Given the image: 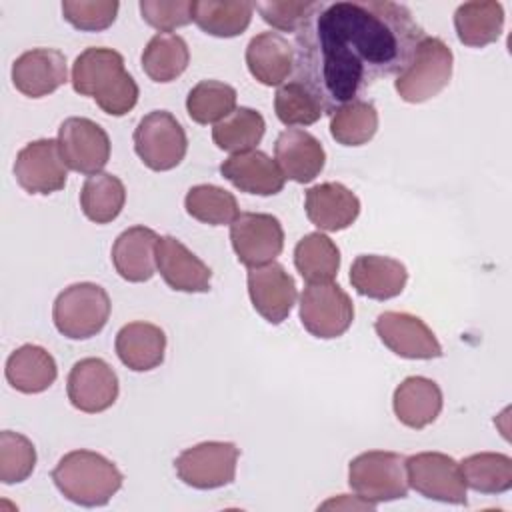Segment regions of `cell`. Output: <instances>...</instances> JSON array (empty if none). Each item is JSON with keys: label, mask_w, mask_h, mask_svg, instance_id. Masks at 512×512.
<instances>
[{"label": "cell", "mask_w": 512, "mask_h": 512, "mask_svg": "<svg viewBox=\"0 0 512 512\" xmlns=\"http://www.w3.org/2000/svg\"><path fill=\"white\" fill-rule=\"evenodd\" d=\"M424 36L404 4L314 2L296 32L294 80L332 114L380 78L400 74Z\"/></svg>", "instance_id": "obj_1"}, {"label": "cell", "mask_w": 512, "mask_h": 512, "mask_svg": "<svg viewBox=\"0 0 512 512\" xmlns=\"http://www.w3.org/2000/svg\"><path fill=\"white\" fill-rule=\"evenodd\" d=\"M72 88L96 100L110 116L128 114L140 96L136 80L124 70V58L112 48H86L72 64Z\"/></svg>", "instance_id": "obj_2"}, {"label": "cell", "mask_w": 512, "mask_h": 512, "mask_svg": "<svg viewBox=\"0 0 512 512\" xmlns=\"http://www.w3.org/2000/svg\"><path fill=\"white\" fill-rule=\"evenodd\" d=\"M56 488L70 502L80 506H104L122 488L118 466L94 450H72L52 470Z\"/></svg>", "instance_id": "obj_3"}, {"label": "cell", "mask_w": 512, "mask_h": 512, "mask_svg": "<svg viewBox=\"0 0 512 512\" xmlns=\"http://www.w3.org/2000/svg\"><path fill=\"white\" fill-rule=\"evenodd\" d=\"M454 56L448 44L436 36H424L400 74H396L394 90L404 102L420 104L438 96L452 78Z\"/></svg>", "instance_id": "obj_4"}, {"label": "cell", "mask_w": 512, "mask_h": 512, "mask_svg": "<svg viewBox=\"0 0 512 512\" xmlns=\"http://www.w3.org/2000/svg\"><path fill=\"white\" fill-rule=\"evenodd\" d=\"M110 296L94 282H76L64 288L52 306L56 330L70 340L96 336L110 318Z\"/></svg>", "instance_id": "obj_5"}, {"label": "cell", "mask_w": 512, "mask_h": 512, "mask_svg": "<svg viewBox=\"0 0 512 512\" xmlns=\"http://www.w3.org/2000/svg\"><path fill=\"white\" fill-rule=\"evenodd\" d=\"M348 484L358 498L374 506L406 498V456L388 450L362 452L348 464Z\"/></svg>", "instance_id": "obj_6"}, {"label": "cell", "mask_w": 512, "mask_h": 512, "mask_svg": "<svg viewBox=\"0 0 512 512\" xmlns=\"http://www.w3.org/2000/svg\"><path fill=\"white\" fill-rule=\"evenodd\" d=\"M134 150L150 170L166 172L184 160L188 138L174 114L152 110L140 118L134 130Z\"/></svg>", "instance_id": "obj_7"}, {"label": "cell", "mask_w": 512, "mask_h": 512, "mask_svg": "<svg viewBox=\"0 0 512 512\" xmlns=\"http://www.w3.org/2000/svg\"><path fill=\"white\" fill-rule=\"evenodd\" d=\"M354 320V304L336 282L308 284L300 294V322L316 338H338Z\"/></svg>", "instance_id": "obj_8"}, {"label": "cell", "mask_w": 512, "mask_h": 512, "mask_svg": "<svg viewBox=\"0 0 512 512\" xmlns=\"http://www.w3.org/2000/svg\"><path fill=\"white\" fill-rule=\"evenodd\" d=\"M240 450L232 442H200L186 448L174 460L178 478L192 488L212 490L226 486L236 476V462Z\"/></svg>", "instance_id": "obj_9"}, {"label": "cell", "mask_w": 512, "mask_h": 512, "mask_svg": "<svg viewBox=\"0 0 512 512\" xmlns=\"http://www.w3.org/2000/svg\"><path fill=\"white\" fill-rule=\"evenodd\" d=\"M408 486L424 498L466 504V482L460 462L442 452H418L406 458Z\"/></svg>", "instance_id": "obj_10"}, {"label": "cell", "mask_w": 512, "mask_h": 512, "mask_svg": "<svg viewBox=\"0 0 512 512\" xmlns=\"http://www.w3.org/2000/svg\"><path fill=\"white\" fill-rule=\"evenodd\" d=\"M58 146L66 166L78 174L94 176L110 160V138L90 118L70 116L58 128Z\"/></svg>", "instance_id": "obj_11"}, {"label": "cell", "mask_w": 512, "mask_h": 512, "mask_svg": "<svg viewBox=\"0 0 512 512\" xmlns=\"http://www.w3.org/2000/svg\"><path fill=\"white\" fill-rule=\"evenodd\" d=\"M230 242L238 262L248 268L274 262L284 248V230L276 216L240 212L230 224Z\"/></svg>", "instance_id": "obj_12"}, {"label": "cell", "mask_w": 512, "mask_h": 512, "mask_svg": "<svg viewBox=\"0 0 512 512\" xmlns=\"http://www.w3.org/2000/svg\"><path fill=\"white\" fill-rule=\"evenodd\" d=\"M58 140L28 142L14 160V176L28 194H52L66 186L68 170Z\"/></svg>", "instance_id": "obj_13"}, {"label": "cell", "mask_w": 512, "mask_h": 512, "mask_svg": "<svg viewBox=\"0 0 512 512\" xmlns=\"http://www.w3.org/2000/svg\"><path fill=\"white\" fill-rule=\"evenodd\" d=\"M374 330L382 344L400 358L408 360H432L442 356V346L428 324L410 314L386 310L378 314Z\"/></svg>", "instance_id": "obj_14"}, {"label": "cell", "mask_w": 512, "mask_h": 512, "mask_svg": "<svg viewBox=\"0 0 512 512\" xmlns=\"http://www.w3.org/2000/svg\"><path fill=\"white\" fill-rule=\"evenodd\" d=\"M118 376L112 366L102 358L78 360L66 380L70 404L86 414L108 410L118 398Z\"/></svg>", "instance_id": "obj_15"}, {"label": "cell", "mask_w": 512, "mask_h": 512, "mask_svg": "<svg viewBox=\"0 0 512 512\" xmlns=\"http://www.w3.org/2000/svg\"><path fill=\"white\" fill-rule=\"evenodd\" d=\"M248 294L254 310L270 324L288 318L296 302V282L278 262L248 268Z\"/></svg>", "instance_id": "obj_16"}, {"label": "cell", "mask_w": 512, "mask_h": 512, "mask_svg": "<svg viewBox=\"0 0 512 512\" xmlns=\"http://www.w3.org/2000/svg\"><path fill=\"white\" fill-rule=\"evenodd\" d=\"M68 80L66 56L54 48H32L12 64V84L28 98H42Z\"/></svg>", "instance_id": "obj_17"}, {"label": "cell", "mask_w": 512, "mask_h": 512, "mask_svg": "<svg viewBox=\"0 0 512 512\" xmlns=\"http://www.w3.org/2000/svg\"><path fill=\"white\" fill-rule=\"evenodd\" d=\"M156 268L172 290L190 294L210 290L212 270L174 236L158 238Z\"/></svg>", "instance_id": "obj_18"}, {"label": "cell", "mask_w": 512, "mask_h": 512, "mask_svg": "<svg viewBox=\"0 0 512 512\" xmlns=\"http://www.w3.org/2000/svg\"><path fill=\"white\" fill-rule=\"evenodd\" d=\"M274 158L284 178L298 184L312 182L326 164L324 146L314 134L302 128H288L280 132L274 144Z\"/></svg>", "instance_id": "obj_19"}, {"label": "cell", "mask_w": 512, "mask_h": 512, "mask_svg": "<svg viewBox=\"0 0 512 512\" xmlns=\"http://www.w3.org/2000/svg\"><path fill=\"white\" fill-rule=\"evenodd\" d=\"M220 174L240 192L256 196H274L284 188V174L262 150H246L228 156L220 164Z\"/></svg>", "instance_id": "obj_20"}, {"label": "cell", "mask_w": 512, "mask_h": 512, "mask_svg": "<svg viewBox=\"0 0 512 512\" xmlns=\"http://www.w3.org/2000/svg\"><path fill=\"white\" fill-rule=\"evenodd\" d=\"M304 208L308 220L316 228L338 232L354 224L360 214V200L344 184L324 182L306 190Z\"/></svg>", "instance_id": "obj_21"}, {"label": "cell", "mask_w": 512, "mask_h": 512, "mask_svg": "<svg viewBox=\"0 0 512 512\" xmlns=\"http://www.w3.org/2000/svg\"><path fill=\"white\" fill-rule=\"evenodd\" d=\"M408 282L406 266L390 256L360 254L350 266V284L360 296L372 300H390L398 296Z\"/></svg>", "instance_id": "obj_22"}, {"label": "cell", "mask_w": 512, "mask_h": 512, "mask_svg": "<svg viewBox=\"0 0 512 512\" xmlns=\"http://www.w3.org/2000/svg\"><path fill=\"white\" fill-rule=\"evenodd\" d=\"M246 66L264 86H282L294 72V46L278 32H260L246 46Z\"/></svg>", "instance_id": "obj_23"}, {"label": "cell", "mask_w": 512, "mask_h": 512, "mask_svg": "<svg viewBox=\"0 0 512 512\" xmlns=\"http://www.w3.org/2000/svg\"><path fill=\"white\" fill-rule=\"evenodd\" d=\"M158 234L146 226L126 228L112 246V264L128 282H148L156 272Z\"/></svg>", "instance_id": "obj_24"}, {"label": "cell", "mask_w": 512, "mask_h": 512, "mask_svg": "<svg viewBox=\"0 0 512 512\" xmlns=\"http://www.w3.org/2000/svg\"><path fill=\"white\" fill-rule=\"evenodd\" d=\"M114 348L126 368L148 372L164 362L166 334L160 326L150 322H128L118 330Z\"/></svg>", "instance_id": "obj_25"}, {"label": "cell", "mask_w": 512, "mask_h": 512, "mask_svg": "<svg viewBox=\"0 0 512 512\" xmlns=\"http://www.w3.org/2000/svg\"><path fill=\"white\" fill-rule=\"evenodd\" d=\"M442 390L426 376L404 378L392 396V408L396 418L414 430L432 424L442 410Z\"/></svg>", "instance_id": "obj_26"}, {"label": "cell", "mask_w": 512, "mask_h": 512, "mask_svg": "<svg viewBox=\"0 0 512 512\" xmlns=\"http://www.w3.org/2000/svg\"><path fill=\"white\" fill-rule=\"evenodd\" d=\"M4 374L14 390L22 394H40L56 382L58 366L46 348L24 344L8 356Z\"/></svg>", "instance_id": "obj_27"}, {"label": "cell", "mask_w": 512, "mask_h": 512, "mask_svg": "<svg viewBox=\"0 0 512 512\" xmlns=\"http://www.w3.org/2000/svg\"><path fill=\"white\" fill-rule=\"evenodd\" d=\"M456 36L464 46L482 48L496 42L504 28V8L494 0L464 2L454 12Z\"/></svg>", "instance_id": "obj_28"}, {"label": "cell", "mask_w": 512, "mask_h": 512, "mask_svg": "<svg viewBox=\"0 0 512 512\" xmlns=\"http://www.w3.org/2000/svg\"><path fill=\"white\" fill-rule=\"evenodd\" d=\"M140 62L150 80L172 82L188 68L190 50L182 36L172 32H158L146 44Z\"/></svg>", "instance_id": "obj_29"}, {"label": "cell", "mask_w": 512, "mask_h": 512, "mask_svg": "<svg viewBox=\"0 0 512 512\" xmlns=\"http://www.w3.org/2000/svg\"><path fill=\"white\" fill-rule=\"evenodd\" d=\"M252 2H192V22L206 34L216 38H234L242 34L252 20Z\"/></svg>", "instance_id": "obj_30"}, {"label": "cell", "mask_w": 512, "mask_h": 512, "mask_svg": "<svg viewBox=\"0 0 512 512\" xmlns=\"http://www.w3.org/2000/svg\"><path fill=\"white\" fill-rule=\"evenodd\" d=\"M294 266L308 284L332 282L340 268V250L322 232H310L294 248Z\"/></svg>", "instance_id": "obj_31"}, {"label": "cell", "mask_w": 512, "mask_h": 512, "mask_svg": "<svg viewBox=\"0 0 512 512\" xmlns=\"http://www.w3.org/2000/svg\"><path fill=\"white\" fill-rule=\"evenodd\" d=\"M126 202L122 180L108 172L88 176L80 190V208L84 216L96 224H108L118 218Z\"/></svg>", "instance_id": "obj_32"}, {"label": "cell", "mask_w": 512, "mask_h": 512, "mask_svg": "<svg viewBox=\"0 0 512 512\" xmlns=\"http://www.w3.org/2000/svg\"><path fill=\"white\" fill-rule=\"evenodd\" d=\"M466 488L480 494H502L512 488V458L500 452L470 454L460 462Z\"/></svg>", "instance_id": "obj_33"}, {"label": "cell", "mask_w": 512, "mask_h": 512, "mask_svg": "<svg viewBox=\"0 0 512 512\" xmlns=\"http://www.w3.org/2000/svg\"><path fill=\"white\" fill-rule=\"evenodd\" d=\"M378 130V110L368 100H350L330 114V134L342 146H362Z\"/></svg>", "instance_id": "obj_34"}, {"label": "cell", "mask_w": 512, "mask_h": 512, "mask_svg": "<svg viewBox=\"0 0 512 512\" xmlns=\"http://www.w3.org/2000/svg\"><path fill=\"white\" fill-rule=\"evenodd\" d=\"M266 130V122L260 112L240 106L232 114H228L224 120L214 124L212 128V140L214 144L224 152H246L254 150L256 144H260Z\"/></svg>", "instance_id": "obj_35"}, {"label": "cell", "mask_w": 512, "mask_h": 512, "mask_svg": "<svg viewBox=\"0 0 512 512\" xmlns=\"http://www.w3.org/2000/svg\"><path fill=\"white\" fill-rule=\"evenodd\" d=\"M184 208L194 220L210 226L232 224L240 214L236 196L214 184L192 186L186 192Z\"/></svg>", "instance_id": "obj_36"}, {"label": "cell", "mask_w": 512, "mask_h": 512, "mask_svg": "<svg viewBox=\"0 0 512 512\" xmlns=\"http://www.w3.org/2000/svg\"><path fill=\"white\" fill-rule=\"evenodd\" d=\"M186 110L198 124H218L236 110V90L220 80H202L188 92Z\"/></svg>", "instance_id": "obj_37"}, {"label": "cell", "mask_w": 512, "mask_h": 512, "mask_svg": "<svg viewBox=\"0 0 512 512\" xmlns=\"http://www.w3.org/2000/svg\"><path fill=\"white\" fill-rule=\"evenodd\" d=\"M274 112L286 126H310L324 114L318 98L298 80H288L274 94Z\"/></svg>", "instance_id": "obj_38"}, {"label": "cell", "mask_w": 512, "mask_h": 512, "mask_svg": "<svg viewBox=\"0 0 512 512\" xmlns=\"http://www.w3.org/2000/svg\"><path fill=\"white\" fill-rule=\"evenodd\" d=\"M36 466V448L20 432H0V480L4 484L24 482Z\"/></svg>", "instance_id": "obj_39"}, {"label": "cell", "mask_w": 512, "mask_h": 512, "mask_svg": "<svg viewBox=\"0 0 512 512\" xmlns=\"http://www.w3.org/2000/svg\"><path fill=\"white\" fill-rule=\"evenodd\" d=\"M120 4L114 0H64V20L84 32H100L114 24Z\"/></svg>", "instance_id": "obj_40"}, {"label": "cell", "mask_w": 512, "mask_h": 512, "mask_svg": "<svg viewBox=\"0 0 512 512\" xmlns=\"http://www.w3.org/2000/svg\"><path fill=\"white\" fill-rule=\"evenodd\" d=\"M140 14L158 32H172L192 22L190 0H142Z\"/></svg>", "instance_id": "obj_41"}, {"label": "cell", "mask_w": 512, "mask_h": 512, "mask_svg": "<svg viewBox=\"0 0 512 512\" xmlns=\"http://www.w3.org/2000/svg\"><path fill=\"white\" fill-rule=\"evenodd\" d=\"M310 0L306 2H256L254 8L260 12L262 20L282 32H298L308 12L312 10Z\"/></svg>", "instance_id": "obj_42"}]
</instances>
